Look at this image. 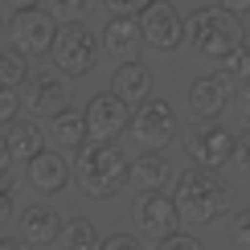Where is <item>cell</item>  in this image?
Returning <instances> with one entry per match:
<instances>
[{
	"label": "cell",
	"instance_id": "603a6c76",
	"mask_svg": "<svg viewBox=\"0 0 250 250\" xmlns=\"http://www.w3.org/2000/svg\"><path fill=\"white\" fill-rule=\"evenodd\" d=\"M21 103H25V99H21L13 86H0V123H4V127H8V123H17Z\"/></svg>",
	"mask_w": 250,
	"mask_h": 250
},
{
	"label": "cell",
	"instance_id": "d6a6232c",
	"mask_svg": "<svg viewBox=\"0 0 250 250\" xmlns=\"http://www.w3.org/2000/svg\"><path fill=\"white\" fill-rule=\"evenodd\" d=\"M8 164H13V156H8V144H4V135H0V172H8Z\"/></svg>",
	"mask_w": 250,
	"mask_h": 250
},
{
	"label": "cell",
	"instance_id": "6da1fadb",
	"mask_svg": "<svg viewBox=\"0 0 250 250\" xmlns=\"http://www.w3.org/2000/svg\"><path fill=\"white\" fill-rule=\"evenodd\" d=\"M74 181L90 201H111L131 185V160L115 140H90L74 160Z\"/></svg>",
	"mask_w": 250,
	"mask_h": 250
},
{
	"label": "cell",
	"instance_id": "836d02e7",
	"mask_svg": "<svg viewBox=\"0 0 250 250\" xmlns=\"http://www.w3.org/2000/svg\"><path fill=\"white\" fill-rule=\"evenodd\" d=\"M13 13H25V8H37V0H4Z\"/></svg>",
	"mask_w": 250,
	"mask_h": 250
},
{
	"label": "cell",
	"instance_id": "7c38bea8",
	"mask_svg": "<svg viewBox=\"0 0 250 250\" xmlns=\"http://www.w3.org/2000/svg\"><path fill=\"white\" fill-rule=\"evenodd\" d=\"M230 82L226 74H201L189 86V111L197 123H217V115L226 111V103H230Z\"/></svg>",
	"mask_w": 250,
	"mask_h": 250
},
{
	"label": "cell",
	"instance_id": "4316f807",
	"mask_svg": "<svg viewBox=\"0 0 250 250\" xmlns=\"http://www.w3.org/2000/svg\"><path fill=\"white\" fill-rule=\"evenodd\" d=\"M17 209V189H13V176L0 172V222H4L8 213Z\"/></svg>",
	"mask_w": 250,
	"mask_h": 250
},
{
	"label": "cell",
	"instance_id": "484cf974",
	"mask_svg": "<svg viewBox=\"0 0 250 250\" xmlns=\"http://www.w3.org/2000/svg\"><path fill=\"white\" fill-rule=\"evenodd\" d=\"M156 250H201V242H197L193 234L176 230V234H168V238H160V242H156Z\"/></svg>",
	"mask_w": 250,
	"mask_h": 250
},
{
	"label": "cell",
	"instance_id": "4fadbf2b",
	"mask_svg": "<svg viewBox=\"0 0 250 250\" xmlns=\"http://www.w3.org/2000/svg\"><path fill=\"white\" fill-rule=\"evenodd\" d=\"M21 99H25V107L33 111V115H49V119H54L58 111L70 107V86L58 74H45V70H41V74H29L25 95H21Z\"/></svg>",
	"mask_w": 250,
	"mask_h": 250
},
{
	"label": "cell",
	"instance_id": "ffe728a7",
	"mask_svg": "<svg viewBox=\"0 0 250 250\" xmlns=\"http://www.w3.org/2000/svg\"><path fill=\"white\" fill-rule=\"evenodd\" d=\"M29 82V54H21L17 45H0V86H21Z\"/></svg>",
	"mask_w": 250,
	"mask_h": 250
},
{
	"label": "cell",
	"instance_id": "5b68a950",
	"mask_svg": "<svg viewBox=\"0 0 250 250\" xmlns=\"http://www.w3.org/2000/svg\"><path fill=\"white\" fill-rule=\"evenodd\" d=\"M181 135V119H176L172 103L168 99H148L135 107L131 115V140L140 144L144 152H168V144H176Z\"/></svg>",
	"mask_w": 250,
	"mask_h": 250
},
{
	"label": "cell",
	"instance_id": "e575fe53",
	"mask_svg": "<svg viewBox=\"0 0 250 250\" xmlns=\"http://www.w3.org/2000/svg\"><path fill=\"white\" fill-rule=\"evenodd\" d=\"M242 58H246V66H250V29H246V37H242Z\"/></svg>",
	"mask_w": 250,
	"mask_h": 250
},
{
	"label": "cell",
	"instance_id": "d590c367",
	"mask_svg": "<svg viewBox=\"0 0 250 250\" xmlns=\"http://www.w3.org/2000/svg\"><path fill=\"white\" fill-rule=\"evenodd\" d=\"M0 29H4V21H0Z\"/></svg>",
	"mask_w": 250,
	"mask_h": 250
},
{
	"label": "cell",
	"instance_id": "30bf717a",
	"mask_svg": "<svg viewBox=\"0 0 250 250\" xmlns=\"http://www.w3.org/2000/svg\"><path fill=\"white\" fill-rule=\"evenodd\" d=\"M70 181H74V168H70V160L54 148H45L37 156L33 164H25V185L41 197H58L70 189Z\"/></svg>",
	"mask_w": 250,
	"mask_h": 250
},
{
	"label": "cell",
	"instance_id": "8992f818",
	"mask_svg": "<svg viewBox=\"0 0 250 250\" xmlns=\"http://www.w3.org/2000/svg\"><path fill=\"white\" fill-rule=\"evenodd\" d=\"M185 152H189V160L197 168H226V164L238 156V135L230 127H222V123H197L185 131Z\"/></svg>",
	"mask_w": 250,
	"mask_h": 250
},
{
	"label": "cell",
	"instance_id": "9c48e42d",
	"mask_svg": "<svg viewBox=\"0 0 250 250\" xmlns=\"http://www.w3.org/2000/svg\"><path fill=\"white\" fill-rule=\"evenodd\" d=\"M86 127H90V140H119L123 131L131 127V107L123 103L115 90H99V95L86 99Z\"/></svg>",
	"mask_w": 250,
	"mask_h": 250
},
{
	"label": "cell",
	"instance_id": "1f68e13d",
	"mask_svg": "<svg viewBox=\"0 0 250 250\" xmlns=\"http://www.w3.org/2000/svg\"><path fill=\"white\" fill-rule=\"evenodd\" d=\"M0 250H29L25 238H0Z\"/></svg>",
	"mask_w": 250,
	"mask_h": 250
},
{
	"label": "cell",
	"instance_id": "f1b7e54d",
	"mask_svg": "<svg viewBox=\"0 0 250 250\" xmlns=\"http://www.w3.org/2000/svg\"><path fill=\"white\" fill-rule=\"evenodd\" d=\"M103 4H107L111 13H127V17H131V13H144L152 0H103Z\"/></svg>",
	"mask_w": 250,
	"mask_h": 250
},
{
	"label": "cell",
	"instance_id": "f546056e",
	"mask_svg": "<svg viewBox=\"0 0 250 250\" xmlns=\"http://www.w3.org/2000/svg\"><path fill=\"white\" fill-rule=\"evenodd\" d=\"M234 164L242 168V176H250V131L238 135V156H234Z\"/></svg>",
	"mask_w": 250,
	"mask_h": 250
},
{
	"label": "cell",
	"instance_id": "4dcf8cb0",
	"mask_svg": "<svg viewBox=\"0 0 250 250\" xmlns=\"http://www.w3.org/2000/svg\"><path fill=\"white\" fill-rule=\"evenodd\" d=\"M217 8H226L230 17H238V21H242V17L250 13V0H217Z\"/></svg>",
	"mask_w": 250,
	"mask_h": 250
},
{
	"label": "cell",
	"instance_id": "83f0119b",
	"mask_svg": "<svg viewBox=\"0 0 250 250\" xmlns=\"http://www.w3.org/2000/svg\"><path fill=\"white\" fill-rule=\"evenodd\" d=\"M103 250H144V242L135 234H111L107 242H103Z\"/></svg>",
	"mask_w": 250,
	"mask_h": 250
},
{
	"label": "cell",
	"instance_id": "ac0fdd59",
	"mask_svg": "<svg viewBox=\"0 0 250 250\" xmlns=\"http://www.w3.org/2000/svg\"><path fill=\"white\" fill-rule=\"evenodd\" d=\"M4 144H8V156L13 164H33L41 152H45V131L29 119H17L4 127Z\"/></svg>",
	"mask_w": 250,
	"mask_h": 250
},
{
	"label": "cell",
	"instance_id": "d6986e66",
	"mask_svg": "<svg viewBox=\"0 0 250 250\" xmlns=\"http://www.w3.org/2000/svg\"><path fill=\"white\" fill-rule=\"evenodd\" d=\"M49 135H54V144H62L66 152H82L90 144V127H86V111H58L54 119H49Z\"/></svg>",
	"mask_w": 250,
	"mask_h": 250
},
{
	"label": "cell",
	"instance_id": "7a4b0ae2",
	"mask_svg": "<svg viewBox=\"0 0 250 250\" xmlns=\"http://www.w3.org/2000/svg\"><path fill=\"white\" fill-rule=\"evenodd\" d=\"M172 201L181 209V222L185 226H213L222 222L226 209H230V189L222 185V176H213L209 168H185L176 176V189H172Z\"/></svg>",
	"mask_w": 250,
	"mask_h": 250
},
{
	"label": "cell",
	"instance_id": "2e32d148",
	"mask_svg": "<svg viewBox=\"0 0 250 250\" xmlns=\"http://www.w3.org/2000/svg\"><path fill=\"white\" fill-rule=\"evenodd\" d=\"M176 172L172 168V160H168V152H140L131 160V189H140V193H164V185H176Z\"/></svg>",
	"mask_w": 250,
	"mask_h": 250
},
{
	"label": "cell",
	"instance_id": "cb8c5ba5",
	"mask_svg": "<svg viewBox=\"0 0 250 250\" xmlns=\"http://www.w3.org/2000/svg\"><path fill=\"white\" fill-rule=\"evenodd\" d=\"M234 115L242 119V127L250 131V78H242L234 86Z\"/></svg>",
	"mask_w": 250,
	"mask_h": 250
},
{
	"label": "cell",
	"instance_id": "7402d4cb",
	"mask_svg": "<svg viewBox=\"0 0 250 250\" xmlns=\"http://www.w3.org/2000/svg\"><path fill=\"white\" fill-rule=\"evenodd\" d=\"M230 246L234 250H250V205L230 217Z\"/></svg>",
	"mask_w": 250,
	"mask_h": 250
},
{
	"label": "cell",
	"instance_id": "9a60e30c",
	"mask_svg": "<svg viewBox=\"0 0 250 250\" xmlns=\"http://www.w3.org/2000/svg\"><path fill=\"white\" fill-rule=\"evenodd\" d=\"M17 226L29 246H54V242H62V230H66V222L58 217L54 205H25Z\"/></svg>",
	"mask_w": 250,
	"mask_h": 250
},
{
	"label": "cell",
	"instance_id": "d4e9b609",
	"mask_svg": "<svg viewBox=\"0 0 250 250\" xmlns=\"http://www.w3.org/2000/svg\"><path fill=\"white\" fill-rule=\"evenodd\" d=\"M86 8H90V0H49V13H58L66 21H82Z\"/></svg>",
	"mask_w": 250,
	"mask_h": 250
},
{
	"label": "cell",
	"instance_id": "8fae6325",
	"mask_svg": "<svg viewBox=\"0 0 250 250\" xmlns=\"http://www.w3.org/2000/svg\"><path fill=\"white\" fill-rule=\"evenodd\" d=\"M135 222H140V230L148 238H168L176 234V222H181V209H176V201L168 193H140V201H135Z\"/></svg>",
	"mask_w": 250,
	"mask_h": 250
},
{
	"label": "cell",
	"instance_id": "3957f363",
	"mask_svg": "<svg viewBox=\"0 0 250 250\" xmlns=\"http://www.w3.org/2000/svg\"><path fill=\"white\" fill-rule=\"evenodd\" d=\"M185 37L197 45V54L226 62L230 54H238V49H242L246 29H242V21L230 17L226 8H197V13L185 21Z\"/></svg>",
	"mask_w": 250,
	"mask_h": 250
},
{
	"label": "cell",
	"instance_id": "5bb4252c",
	"mask_svg": "<svg viewBox=\"0 0 250 250\" xmlns=\"http://www.w3.org/2000/svg\"><path fill=\"white\" fill-rule=\"evenodd\" d=\"M140 45H144L140 17H127V13L107 17V25H103V49L107 54H115L119 62H135L140 58Z\"/></svg>",
	"mask_w": 250,
	"mask_h": 250
},
{
	"label": "cell",
	"instance_id": "52a82bcc",
	"mask_svg": "<svg viewBox=\"0 0 250 250\" xmlns=\"http://www.w3.org/2000/svg\"><path fill=\"white\" fill-rule=\"evenodd\" d=\"M140 29H144V45L160 49V54H172L185 41V17L172 0H152L140 13Z\"/></svg>",
	"mask_w": 250,
	"mask_h": 250
},
{
	"label": "cell",
	"instance_id": "e0dca14e",
	"mask_svg": "<svg viewBox=\"0 0 250 250\" xmlns=\"http://www.w3.org/2000/svg\"><path fill=\"white\" fill-rule=\"evenodd\" d=\"M111 90L127 103V107H140V103L152 99V66L148 62H119L115 74H111Z\"/></svg>",
	"mask_w": 250,
	"mask_h": 250
},
{
	"label": "cell",
	"instance_id": "44dd1931",
	"mask_svg": "<svg viewBox=\"0 0 250 250\" xmlns=\"http://www.w3.org/2000/svg\"><path fill=\"white\" fill-rule=\"evenodd\" d=\"M62 246L66 250H103L95 222H90V217H70L66 230H62Z\"/></svg>",
	"mask_w": 250,
	"mask_h": 250
},
{
	"label": "cell",
	"instance_id": "ba28073f",
	"mask_svg": "<svg viewBox=\"0 0 250 250\" xmlns=\"http://www.w3.org/2000/svg\"><path fill=\"white\" fill-rule=\"evenodd\" d=\"M58 29L62 25L45 8H25V13H13V21H8V37L21 54H49L58 41Z\"/></svg>",
	"mask_w": 250,
	"mask_h": 250
},
{
	"label": "cell",
	"instance_id": "277c9868",
	"mask_svg": "<svg viewBox=\"0 0 250 250\" xmlns=\"http://www.w3.org/2000/svg\"><path fill=\"white\" fill-rule=\"evenodd\" d=\"M99 33L86 25V21H66V25L58 29V41L54 49H49V58H54V70L66 78H82L95 70L99 62Z\"/></svg>",
	"mask_w": 250,
	"mask_h": 250
}]
</instances>
